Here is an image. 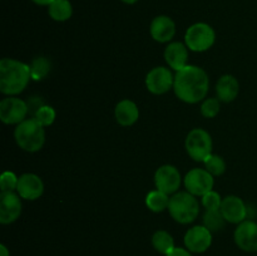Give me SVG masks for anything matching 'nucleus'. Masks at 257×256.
Masks as SVG:
<instances>
[{
    "label": "nucleus",
    "instance_id": "f257e3e1",
    "mask_svg": "<svg viewBox=\"0 0 257 256\" xmlns=\"http://www.w3.org/2000/svg\"><path fill=\"white\" fill-rule=\"evenodd\" d=\"M210 88V79L205 69L188 64L175 74L173 92L176 97L188 104H196L206 99Z\"/></svg>",
    "mask_w": 257,
    "mask_h": 256
},
{
    "label": "nucleus",
    "instance_id": "f03ea898",
    "mask_svg": "<svg viewBox=\"0 0 257 256\" xmlns=\"http://www.w3.org/2000/svg\"><path fill=\"white\" fill-rule=\"evenodd\" d=\"M32 79L30 65L13 58L0 60V92L8 97L24 92Z\"/></svg>",
    "mask_w": 257,
    "mask_h": 256
},
{
    "label": "nucleus",
    "instance_id": "7ed1b4c3",
    "mask_svg": "<svg viewBox=\"0 0 257 256\" xmlns=\"http://www.w3.org/2000/svg\"><path fill=\"white\" fill-rule=\"evenodd\" d=\"M168 212L176 222L188 225L200 215V202L192 193L187 191H178L171 196Z\"/></svg>",
    "mask_w": 257,
    "mask_h": 256
},
{
    "label": "nucleus",
    "instance_id": "20e7f679",
    "mask_svg": "<svg viewBox=\"0 0 257 256\" xmlns=\"http://www.w3.org/2000/svg\"><path fill=\"white\" fill-rule=\"evenodd\" d=\"M14 138L19 148L25 152L34 153L42 150L44 146L45 130L34 118H29L17 125Z\"/></svg>",
    "mask_w": 257,
    "mask_h": 256
},
{
    "label": "nucleus",
    "instance_id": "39448f33",
    "mask_svg": "<svg viewBox=\"0 0 257 256\" xmlns=\"http://www.w3.org/2000/svg\"><path fill=\"white\" fill-rule=\"evenodd\" d=\"M216 42V33L207 23H196L191 25L185 34V44L191 52H207Z\"/></svg>",
    "mask_w": 257,
    "mask_h": 256
},
{
    "label": "nucleus",
    "instance_id": "423d86ee",
    "mask_svg": "<svg viewBox=\"0 0 257 256\" xmlns=\"http://www.w3.org/2000/svg\"><path fill=\"white\" fill-rule=\"evenodd\" d=\"M186 151L196 162H203L212 153L213 142L210 133L203 128H193L186 137Z\"/></svg>",
    "mask_w": 257,
    "mask_h": 256
},
{
    "label": "nucleus",
    "instance_id": "0eeeda50",
    "mask_svg": "<svg viewBox=\"0 0 257 256\" xmlns=\"http://www.w3.org/2000/svg\"><path fill=\"white\" fill-rule=\"evenodd\" d=\"M183 185L187 192L196 197H202L208 191L213 190L215 178L206 168H192L183 177Z\"/></svg>",
    "mask_w": 257,
    "mask_h": 256
},
{
    "label": "nucleus",
    "instance_id": "6e6552de",
    "mask_svg": "<svg viewBox=\"0 0 257 256\" xmlns=\"http://www.w3.org/2000/svg\"><path fill=\"white\" fill-rule=\"evenodd\" d=\"M29 104L15 97H7L0 102V119L4 124H19L27 119Z\"/></svg>",
    "mask_w": 257,
    "mask_h": 256
},
{
    "label": "nucleus",
    "instance_id": "1a4fd4ad",
    "mask_svg": "<svg viewBox=\"0 0 257 256\" xmlns=\"http://www.w3.org/2000/svg\"><path fill=\"white\" fill-rule=\"evenodd\" d=\"M175 74L172 69L167 67H156L146 75V87L148 92L155 95L165 94L173 89Z\"/></svg>",
    "mask_w": 257,
    "mask_h": 256
},
{
    "label": "nucleus",
    "instance_id": "9d476101",
    "mask_svg": "<svg viewBox=\"0 0 257 256\" xmlns=\"http://www.w3.org/2000/svg\"><path fill=\"white\" fill-rule=\"evenodd\" d=\"M181 183H182V176L175 166L163 165L156 171L155 185L157 190L172 196L178 192Z\"/></svg>",
    "mask_w": 257,
    "mask_h": 256
},
{
    "label": "nucleus",
    "instance_id": "9b49d317",
    "mask_svg": "<svg viewBox=\"0 0 257 256\" xmlns=\"http://www.w3.org/2000/svg\"><path fill=\"white\" fill-rule=\"evenodd\" d=\"M185 247L192 253H203L212 245V232L203 225L188 228L183 237Z\"/></svg>",
    "mask_w": 257,
    "mask_h": 256
},
{
    "label": "nucleus",
    "instance_id": "f8f14e48",
    "mask_svg": "<svg viewBox=\"0 0 257 256\" xmlns=\"http://www.w3.org/2000/svg\"><path fill=\"white\" fill-rule=\"evenodd\" d=\"M22 197L14 191L0 193V223L9 225L22 215Z\"/></svg>",
    "mask_w": 257,
    "mask_h": 256
},
{
    "label": "nucleus",
    "instance_id": "ddd939ff",
    "mask_svg": "<svg viewBox=\"0 0 257 256\" xmlns=\"http://www.w3.org/2000/svg\"><path fill=\"white\" fill-rule=\"evenodd\" d=\"M235 243L240 250L245 252L257 251V222L252 220H245L238 223L233 233Z\"/></svg>",
    "mask_w": 257,
    "mask_h": 256
},
{
    "label": "nucleus",
    "instance_id": "4468645a",
    "mask_svg": "<svg viewBox=\"0 0 257 256\" xmlns=\"http://www.w3.org/2000/svg\"><path fill=\"white\" fill-rule=\"evenodd\" d=\"M15 192L27 201H35L44 193V182L35 173H23L19 177Z\"/></svg>",
    "mask_w": 257,
    "mask_h": 256
},
{
    "label": "nucleus",
    "instance_id": "2eb2a0df",
    "mask_svg": "<svg viewBox=\"0 0 257 256\" xmlns=\"http://www.w3.org/2000/svg\"><path fill=\"white\" fill-rule=\"evenodd\" d=\"M221 212L226 221L230 223H241L245 221L248 216V208L242 198L238 196L230 195L223 197L221 203Z\"/></svg>",
    "mask_w": 257,
    "mask_h": 256
},
{
    "label": "nucleus",
    "instance_id": "dca6fc26",
    "mask_svg": "<svg viewBox=\"0 0 257 256\" xmlns=\"http://www.w3.org/2000/svg\"><path fill=\"white\" fill-rule=\"evenodd\" d=\"M151 37L158 43H170L176 34V24L167 15H158L150 27Z\"/></svg>",
    "mask_w": 257,
    "mask_h": 256
},
{
    "label": "nucleus",
    "instance_id": "f3484780",
    "mask_svg": "<svg viewBox=\"0 0 257 256\" xmlns=\"http://www.w3.org/2000/svg\"><path fill=\"white\" fill-rule=\"evenodd\" d=\"M188 48L185 43L171 42L165 49V60L175 72L182 70L188 65Z\"/></svg>",
    "mask_w": 257,
    "mask_h": 256
},
{
    "label": "nucleus",
    "instance_id": "a211bd4d",
    "mask_svg": "<svg viewBox=\"0 0 257 256\" xmlns=\"http://www.w3.org/2000/svg\"><path fill=\"white\" fill-rule=\"evenodd\" d=\"M114 117L119 125H122V127H131L140 118L138 105L131 99H122L115 105Z\"/></svg>",
    "mask_w": 257,
    "mask_h": 256
},
{
    "label": "nucleus",
    "instance_id": "6ab92c4d",
    "mask_svg": "<svg viewBox=\"0 0 257 256\" xmlns=\"http://www.w3.org/2000/svg\"><path fill=\"white\" fill-rule=\"evenodd\" d=\"M238 93H240V83L233 75H222L216 83V95L221 102H233L237 98Z\"/></svg>",
    "mask_w": 257,
    "mask_h": 256
},
{
    "label": "nucleus",
    "instance_id": "aec40b11",
    "mask_svg": "<svg viewBox=\"0 0 257 256\" xmlns=\"http://www.w3.org/2000/svg\"><path fill=\"white\" fill-rule=\"evenodd\" d=\"M48 14L55 22H67L73 15V7L69 0H54L48 7Z\"/></svg>",
    "mask_w": 257,
    "mask_h": 256
},
{
    "label": "nucleus",
    "instance_id": "412c9836",
    "mask_svg": "<svg viewBox=\"0 0 257 256\" xmlns=\"http://www.w3.org/2000/svg\"><path fill=\"white\" fill-rule=\"evenodd\" d=\"M170 195L162 192L160 190L150 191L146 196V206L150 208L152 212L160 213L163 212L165 210H168V205H170Z\"/></svg>",
    "mask_w": 257,
    "mask_h": 256
},
{
    "label": "nucleus",
    "instance_id": "4be33fe9",
    "mask_svg": "<svg viewBox=\"0 0 257 256\" xmlns=\"http://www.w3.org/2000/svg\"><path fill=\"white\" fill-rule=\"evenodd\" d=\"M152 246L157 252L162 253V255H167L170 253L175 246V238L171 235L168 231L166 230H158L153 233L152 236Z\"/></svg>",
    "mask_w": 257,
    "mask_h": 256
},
{
    "label": "nucleus",
    "instance_id": "5701e85b",
    "mask_svg": "<svg viewBox=\"0 0 257 256\" xmlns=\"http://www.w3.org/2000/svg\"><path fill=\"white\" fill-rule=\"evenodd\" d=\"M203 226L208 228L211 232H218L226 227V218L223 217L221 210H206L203 213Z\"/></svg>",
    "mask_w": 257,
    "mask_h": 256
},
{
    "label": "nucleus",
    "instance_id": "b1692460",
    "mask_svg": "<svg viewBox=\"0 0 257 256\" xmlns=\"http://www.w3.org/2000/svg\"><path fill=\"white\" fill-rule=\"evenodd\" d=\"M52 69V63L47 57H37L30 63V74L33 80H43Z\"/></svg>",
    "mask_w": 257,
    "mask_h": 256
},
{
    "label": "nucleus",
    "instance_id": "393cba45",
    "mask_svg": "<svg viewBox=\"0 0 257 256\" xmlns=\"http://www.w3.org/2000/svg\"><path fill=\"white\" fill-rule=\"evenodd\" d=\"M55 117H57V113H55L54 108L52 105H48V104H42L37 110H35L34 118L39 124H42L43 127H49L54 123Z\"/></svg>",
    "mask_w": 257,
    "mask_h": 256
},
{
    "label": "nucleus",
    "instance_id": "a878e982",
    "mask_svg": "<svg viewBox=\"0 0 257 256\" xmlns=\"http://www.w3.org/2000/svg\"><path fill=\"white\" fill-rule=\"evenodd\" d=\"M203 165L205 168L213 176V177H217L225 173L226 171V162L221 156L215 155V153H211L205 161H203Z\"/></svg>",
    "mask_w": 257,
    "mask_h": 256
},
{
    "label": "nucleus",
    "instance_id": "bb28decb",
    "mask_svg": "<svg viewBox=\"0 0 257 256\" xmlns=\"http://www.w3.org/2000/svg\"><path fill=\"white\" fill-rule=\"evenodd\" d=\"M221 110V100L216 98H206L201 103V114L205 118H215Z\"/></svg>",
    "mask_w": 257,
    "mask_h": 256
},
{
    "label": "nucleus",
    "instance_id": "cd10ccee",
    "mask_svg": "<svg viewBox=\"0 0 257 256\" xmlns=\"http://www.w3.org/2000/svg\"><path fill=\"white\" fill-rule=\"evenodd\" d=\"M222 200L223 198L221 197L217 191L211 190L201 197V205L203 206L205 210H220Z\"/></svg>",
    "mask_w": 257,
    "mask_h": 256
},
{
    "label": "nucleus",
    "instance_id": "c85d7f7f",
    "mask_svg": "<svg viewBox=\"0 0 257 256\" xmlns=\"http://www.w3.org/2000/svg\"><path fill=\"white\" fill-rule=\"evenodd\" d=\"M18 182H19V177L14 172H12V171H5V172H3L2 177H0V188H2V192L17 191Z\"/></svg>",
    "mask_w": 257,
    "mask_h": 256
},
{
    "label": "nucleus",
    "instance_id": "c756f323",
    "mask_svg": "<svg viewBox=\"0 0 257 256\" xmlns=\"http://www.w3.org/2000/svg\"><path fill=\"white\" fill-rule=\"evenodd\" d=\"M166 256H192V252H191V251H188L187 248L175 247L170 253H167Z\"/></svg>",
    "mask_w": 257,
    "mask_h": 256
},
{
    "label": "nucleus",
    "instance_id": "7c9ffc66",
    "mask_svg": "<svg viewBox=\"0 0 257 256\" xmlns=\"http://www.w3.org/2000/svg\"><path fill=\"white\" fill-rule=\"evenodd\" d=\"M32 2L37 5H42V7H49L54 0H32Z\"/></svg>",
    "mask_w": 257,
    "mask_h": 256
},
{
    "label": "nucleus",
    "instance_id": "2f4dec72",
    "mask_svg": "<svg viewBox=\"0 0 257 256\" xmlns=\"http://www.w3.org/2000/svg\"><path fill=\"white\" fill-rule=\"evenodd\" d=\"M0 256H10L9 250H8V247L4 245V243L0 245Z\"/></svg>",
    "mask_w": 257,
    "mask_h": 256
},
{
    "label": "nucleus",
    "instance_id": "473e14b6",
    "mask_svg": "<svg viewBox=\"0 0 257 256\" xmlns=\"http://www.w3.org/2000/svg\"><path fill=\"white\" fill-rule=\"evenodd\" d=\"M120 2H123V3H124V4H131V5H132V4H136V3H137L138 0H120Z\"/></svg>",
    "mask_w": 257,
    "mask_h": 256
}]
</instances>
